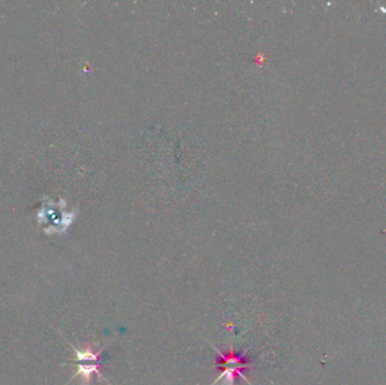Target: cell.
<instances>
[{"label":"cell","instance_id":"obj_1","mask_svg":"<svg viewBox=\"0 0 386 385\" xmlns=\"http://www.w3.org/2000/svg\"><path fill=\"white\" fill-rule=\"evenodd\" d=\"M215 348L217 351V360H216V369L218 370V377L211 384L215 385L220 379H225V385H235V379L242 377L246 379L251 384L244 373L245 370L250 369L253 365V360L250 356L246 355V351L243 350L241 352H236L232 348L231 351L227 354H224L218 348Z\"/></svg>","mask_w":386,"mask_h":385},{"label":"cell","instance_id":"obj_2","mask_svg":"<svg viewBox=\"0 0 386 385\" xmlns=\"http://www.w3.org/2000/svg\"><path fill=\"white\" fill-rule=\"evenodd\" d=\"M103 349H100L99 351H93L91 347L88 346L84 351L76 350L77 354V360H78V374L81 375V377L84 378L86 383L90 381L91 375L94 373L98 374L99 378H102V374L100 372V368L102 367L101 364V354H102Z\"/></svg>","mask_w":386,"mask_h":385}]
</instances>
